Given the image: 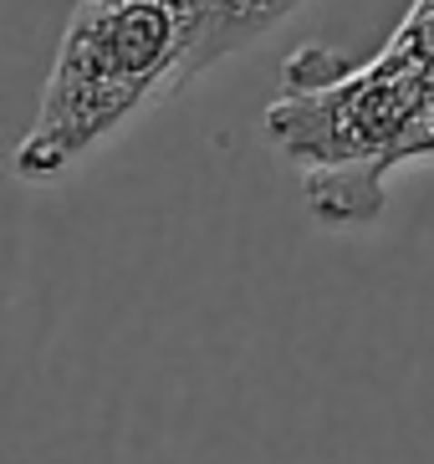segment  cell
<instances>
[{
    "mask_svg": "<svg viewBox=\"0 0 434 464\" xmlns=\"http://www.w3.org/2000/svg\"><path fill=\"white\" fill-rule=\"evenodd\" d=\"M297 5L301 0H200V42H194V56H190V82L215 62H225L231 52L261 42Z\"/></svg>",
    "mask_w": 434,
    "mask_h": 464,
    "instance_id": "3957f363",
    "label": "cell"
},
{
    "mask_svg": "<svg viewBox=\"0 0 434 464\" xmlns=\"http://www.w3.org/2000/svg\"><path fill=\"white\" fill-rule=\"evenodd\" d=\"M424 77L429 62L399 31L363 67H348L322 46H301L286 62L266 133L301 169L317 219L363 225L383 209L389 174L414 159Z\"/></svg>",
    "mask_w": 434,
    "mask_h": 464,
    "instance_id": "6da1fadb",
    "label": "cell"
},
{
    "mask_svg": "<svg viewBox=\"0 0 434 464\" xmlns=\"http://www.w3.org/2000/svg\"><path fill=\"white\" fill-rule=\"evenodd\" d=\"M200 0H82L72 11L36 123L11 153L21 184H56L123 123L190 82Z\"/></svg>",
    "mask_w": 434,
    "mask_h": 464,
    "instance_id": "7a4b0ae2",
    "label": "cell"
}]
</instances>
